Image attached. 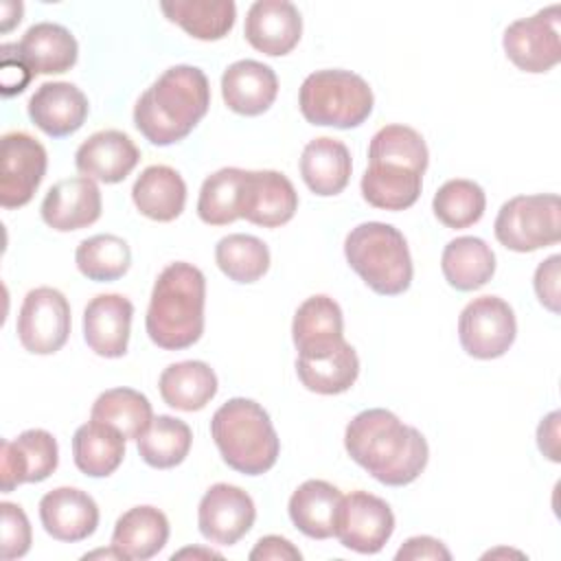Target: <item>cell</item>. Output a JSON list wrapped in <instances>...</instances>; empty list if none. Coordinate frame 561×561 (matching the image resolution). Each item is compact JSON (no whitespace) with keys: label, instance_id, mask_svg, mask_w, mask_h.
I'll list each match as a JSON object with an SVG mask.
<instances>
[{"label":"cell","instance_id":"1","mask_svg":"<svg viewBox=\"0 0 561 561\" xmlns=\"http://www.w3.org/2000/svg\"><path fill=\"white\" fill-rule=\"evenodd\" d=\"M348 456L388 486L414 482L430 458L425 436L383 408L359 412L344 434Z\"/></svg>","mask_w":561,"mask_h":561},{"label":"cell","instance_id":"2","mask_svg":"<svg viewBox=\"0 0 561 561\" xmlns=\"http://www.w3.org/2000/svg\"><path fill=\"white\" fill-rule=\"evenodd\" d=\"M210 105V85L197 66L167 68L136 101L134 125L158 147L186 138L206 116Z\"/></svg>","mask_w":561,"mask_h":561},{"label":"cell","instance_id":"3","mask_svg":"<svg viewBox=\"0 0 561 561\" xmlns=\"http://www.w3.org/2000/svg\"><path fill=\"white\" fill-rule=\"evenodd\" d=\"M206 278L199 267L175 261L167 265L151 291L145 327L153 344L164 351L193 346L204 333Z\"/></svg>","mask_w":561,"mask_h":561},{"label":"cell","instance_id":"4","mask_svg":"<svg viewBox=\"0 0 561 561\" xmlns=\"http://www.w3.org/2000/svg\"><path fill=\"white\" fill-rule=\"evenodd\" d=\"M210 436L224 462L245 476L270 471L280 451L270 414L245 397H234L217 408L210 419Z\"/></svg>","mask_w":561,"mask_h":561},{"label":"cell","instance_id":"5","mask_svg":"<svg viewBox=\"0 0 561 561\" xmlns=\"http://www.w3.org/2000/svg\"><path fill=\"white\" fill-rule=\"evenodd\" d=\"M348 265L381 296L403 294L412 283V256L399 228L383 221L355 226L344 241Z\"/></svg>","mask_w":561,"mask_h":561},{"label":"cell","instance_id":"6","mask_svg":"<svg viewBox=\"0 0 561 561\" xmlns=\"http://www.w3.org/2000/svg\"><path fill=\"white\" fill-rule=\"evenodd\" d=\"M370 85L351 70H316L298 94V105L311 125L351 129L362 125L373 112Z\"/></svg>","mask_w":561,"mask_h":561},{"label":"cell","instance_id":"7","mask_svg":"<svg viewBox=\"0 0 561 561\" xmlns=\"http://www.w3.org/2000/svg\"><path fill=\"white\" fill-rule=\"evenodd\" d=\"M495 239L513 252H535L561 239V202L554 193L517 195L502 204Z\"/></svg>","mask_w":561,"mask_h":561},{"label":"cell","instance_id":"8","mask_svg":"<svg viewBox=\"0 0 561 561\" xmlns=\"http://www.w3.org/2000/svg\"><path fill=\"white\" fill-rule=\"evenodd\" d=\"M517 335L511 305L497 296L473 298L458 318L462 348L476 359L502 357Z\"/></svg>","mask_w":561,"mask_h":561},{"label":"cell","instance_id":"9","mask_svg":"<svg viewBox=\"0 0 561 561\" xmlns=\"http://www.w3.org/2000/svg\"><path fill=\"white\" fill-rule=\"evenodd\" d=\"M20 344L35 355L57 353L70 335V305L55 287H35L18 313Z\"/></svg>","mask_w":561,"mask_h":561},{"label":"cell","instance_id":"10","mask_svg":"<svg viewBox=\"0 0 561 561\" xmlns=\"http://www.w3.org/2000/svg\"><path fill=\"white\" fill-rule=\"evenodd\" d=\"M392 530L394 515L386 500L368 491H353L342 495L333 535L344 548L359 554H375L386 546Z\"/></svg>","mask_w":561,"mask_h":561},{"label":"cell","instance_id":"11","mask_svg":"<svg viewBox=\"0 0 561 561\" xmlns=\"http://www.w3.org/2000/svg\"><path fill=\"white\" fill-rule=\"evenodd\" d=\"M506 57L524 72H548L561 59L559 7L537 11L511 22L502 37Z\"/></svg>","mask_w":561,"mask_h":561},{"label":"cell","instance_id":"12","mask_svg":"<svg viewBox=\"0 0 561 561\" xmlns=\"http://www.w3.org/2000/svg\"><path fill=\"white\" fill-rule=\"evenodd\" d=\"M48 156L44 145L26 131H9L0 145V204L20 208L28 204L44 180Z\"/></svg>","mask_w":561,"mask_h":561},{"label":"cell","instance_id":"13","mask_svg":"<svg viewBox=\"0 0 561 561\" xmlns=\"http://www.w3.org/2000/svg\"><path fill=\"white\" fill-rule=\"evenodd\" d=\"M256 508L252 497L226 482L213 484L197 508V524L204 539L217 546L237 543L254 524Z\"/></svg>","mask_w":561,"mask_h":561},{"label":"cell","instance_id":"14","mask_svg":"<svg viewBox=\"0 0 561 561\" xmlns=\"http://www.w3.org/2000/svg\"><path fill=\"white\" fill-rule=\"evenodd\" d=\"M298 208V193L278 171H243L239 191V217L263 228L287 224Z\"/></svg>","mask_w":561,"mask_h":561},{"label":"cell","instance_id":"15","mask_svg":"<svg viewBox=\"0 0 561 561\" xmlns=\"http://www.w3.org/2000/svg\"><path fill=\"white\" fill-rule=\"evenodd\" d=\"M59 462L57 440L46 430H26L0 445V484L9 493L24 482L46 480Z\"/></svg>","mask_w":561,"mask_h":561},{"label":"cell","instance_id":"16","mask_svg":"<svg viewBox=\"0 0 561 561\" xmlns=\"http://www.w3.org/2000/svg\"><path fill=\"white\" fill-rule=\"evenodd\" d=\"M296 373L307 390L318 394H340L355 383L359 375V357L342 337L298 351Z\"/></svg>","mask_w":561,"mask_h":561},{"label":"cell","instance_id":"17","mask_svg":"<svg viewBox=\"0 0 561 561\" xmlns=\"http://www.w3.org/2000/svg\"><path fill=\"white\" fill-rule=\"evenodd\" d=\"M245 39L263 55L280 57L294 50L302 33V18L289 0H256L245 15Z\"/></svg>","mask_w":561,"mask_h":561},{"label":"cell","instance_id":"18","mask_svg":"<svg viewBox=\"0 0 561 561\" xmlns=\"http://www.w3.org/2000/svg\"><path fill=\"white\" fill-rule=\"evenodd\" d=\"M42 219L59 232L92 226L101 217V191L85 175L55 182L42 202Z\"/></svg>","mask_w":561,"mask_h":561},{"label":"cell","instance_id":"19","mask_svg":"<svg viewBox=\"0 0 561 561\" xmlns=\"http://www.w3.org/2000/svg\"><path fill=\"white\" fill-rule=\"evenodd\" d=\"M134 305L121 294H99L83 311L85 344L101 357H123L127 353Z\"/></svg>","mask_w":561,"mask_h":561},{"label":"cell","instance_id":"20","mask_svg":"<svg viewBox=\"0 0 561 561\" xmlns=\"http://www.w3.org/2000/svg\"><path fill=\"white\" fill-rule=\"evenodd\" d=\"M140 160L134 140L118 129H103L83 140L75 153V167L81 175L105 184L123 182Z\"/></svg>","mask_w":561,"mask_h":561},{"label":"cell","instance_id":"21","mask_svg":"<svg viewBox=\"0 0 561 561\" xmlns=\"http://www.w3.org/2000/svg\"><path fill=\"white\" fill-rule=\"evenodd\" d=\"M39 519L53 539L75 543L96 530L99 506L85 491L59 486L39 500Z\"/></svg>","mask_w":561,"mask_h":561},{"label":"cell","instance_id":"22","mask_svg":"<svg viewBox=\"0 0 561 561\" xmlns=\"http://www.w3.org/2000/svg\"><path fill=\"white\" fill-rule=\"evenodd\" d=\"M28 116L44 134L64 138L85 123L88 99L75 83H42L28 99Z\"/></svg>","mask_w":561,"mask_h":561},{"label":"cell","instance_id":"23","mask_svg":"<svg viewBox=\"0 0 561 561\" xmlns=\"http://www.w3.org/2000/svg\"><path fill=\"white\" fill-rule=\"evenodd\" d=\"M13 50L31 75H61L77 64L79 46L66 26L37 22L13 44Z\"/></svg>","mask_w":561,"mask_h":561},{"label":"cell","instance_id":"24","mask_svg":"<svg viewBox=\"0 0 561 561\" xmlns=\"http://www.w3.org/2000/svg\"><path fill=\"white\" fill-rule=\"evenodd\" d=\"M278 94L276 72L256 59H239L221 75V96L226 105L243 116H259Z\"/></svg>","mask_w":561,"mask_h":561},{"label":"cell","instance_id":"25","mask_svg":"<svg viewBox=\"0 0 561 561\" xmlns=\"http://www.w3.org/2000/svg\"><path fill=\"white\" fill-rule=\"evenodd\" d=\"M169 539L167 515L149 504L125 511L112 533V548L121 559H151L158 554Z\"/></svg>","mask_w":561,"mask_h":561},{"label":"cell","instance_id":"26","mask_svg":"<svg viewBox=\"0 0 561 561\" xmlns=\"http://www.w3.org/2000/svg\"><path fill=\"white\" fill-rule=\"evenodd\" d=\"M351 153L337 138L320 136L305 145L300 156V175L309 191L320 197L337 195L351 180Z\"/></svg>","mask_w":561,"mask_h":561},{"label":"cell","instance_id":"27","mask_svg":"<svg viewBox=\"0 0 561 561\" xmlns=\"http://www.w3.org/2000/svg\"><path fill=\"white\" fill-rule=\"evenodd\" d=\"M136 208L153 221H173L186 204V184L182 175L167 164L147 167L131 186Z\"/></svg>","mask_w":561,"mask_h":561},{"label":"cell","instance_id":"28","mask_svg":"<svg viewBox=\"0 0 561 561\" xmlns=\"http://www.w3.org/2000/svg\"><path fill=\"white\" fill-rule=\"evenodd\" d=\"M125 456V436L103 421L90 419L72 436V458L81 473L105 478L118 469Z\"/></svg>","mask_w":561,"mask_h":561},{"label":"cell","instance_id":"29","mask_svg":"<svg viewBox=\"0 0 561 561\" xmlns=\"http://www.w3.org/2000/svg\"><path fill=\"white\" fill-rule=\"evenodd\" d=\"M342 493L327 480H307L289 497L294 526L311 539H329L335 533V515Z\"/></svg>","mask_w":561,"mask_h":561},{"label":"cell","instance_id":"30","mask_svg":"<svg viewBox=\"0 0 561 561\" xmlns=\"http://www.w3.org/2000/svg\"><path fill=\"white\" fill-rule=\"evenodd\" d=\"M158 388L167 405L182 412H195L217 394V375L206 362L186 359L167 366Z\"/></svg>","mask_w":561,"mask_h":561},{"label":"cell","instance_id":"31","mask_svg":"<svg viewBox=\"0 0 561 561\" xmlns=\"http://www.w3.org/2000/svg\"><path fill=\"white\" fill-rule=\"evenodd\" d=\"M440 270L451 287L473 291L495 274V254L480 237H456L443 250Z\"/></svg>","mask_w":561,"mask_h":561},{"label":"cell","instance_id":"32","mask_svg":"<svg viewBox=\"0 0 561 561\" xmlns=\"http://www.w3.org/2000/svg\"><path fill=\"white\" fill-rule=\"evenodd\" d=\"M423 186V173L386 162H368L366 173L362 175V195L364 199L383 210H405L410 208Z\"/></svg>","mask_w":561,"mask_h":561},{"label":"cell","instance_id":"33","mask_svg":"<svg viewBox=\"0 0 561 561\" xmlns=\"http://www.w3.org/2000/svg\"><path fill=\"white\" fill-rule=\"evenodd\" d=\"M160 9L191 37L204 42L228 35L237 18V4L232 0H171L160 2Z\"/></svg>","mask_w":561,"mask_h":561},{"label":"cell","instance_id":"34","mask_svg":"<svg viewBox=\"0 0 561 561\" xmlns=\"http://www.w3.org/2000/svg\"><path fill=\"white\" fill-rule=\"evenodd\" d=\"M191 427L175 416L160 414L136 438L140 458L156 469H171L180 465L191 449Z\"/></svg>","mask_w":561,"mask_h":561},{"label":"cell","instance_id":"35","mask_svg":"<svg viewBox=\"0 0 561 561\" xmlns=\"http://www.w3.org/2000/svg\"><path fill=\"white\" fill-rule=\"evenodd\" d=\"M90 419L114 425L125 438H138L153 421L149 399L134 388H110L96 397Z\"/></svg>","mask_w":561,"mask_h":561},{"label":"cell","instance_id":"36","mask_svg":"<svg viewBox=\"0 0 561 561\" xmlns=\"http://www.w3.org/2000/svg\"><path fill=\"white\" fill-rule=\"evenodd\" d=\"M291 337L298 351L342 340L344 318H342L340 305L324 294L307 298L296 309V316L291 322Z\"/></svg>","mask_w":561,"mask_h":561},{"label":"cell","instance_id":"37","mask_svg":"<svg viewBox=\"0 0 561 561\" xmlns=\"http://www.w3.org/2000/svg\"><path fill=\"white\" fill-rule=\"evenodd\" d=\"M75 261L79 272L96 283L121 278L131 265V250L116 234H94L77 245Z\"/></svg>","mask_w":561,"mask_h":561},{"label":"cell","instance_id":"38","mask_svg":"<svg viewBox=\"0 0 561 561\" xmlns=\"http://www.w3.org/2000/svg\"><path fill=\"white\" fill-rule=\"evenodd\" d=\"M219 270L234 283H254L270 267V250L254 234H228L215 245Z\"/></svg>","mask_w":561,"mask_h":561},{"label":"cell","instance_id":"39","mask_svg":"<svg viewBox=\"0 0 561 561\" xmlns=\"http://www.w3.org/2000/svg\"><path fill=\"white\" fill-rule=\"evenodd\" d=\"M427 158L430 153L423 136L408 125H386L368 145V162L399 164L425 173Z\"/></svg>","mask_w":561,"mask_h":561},{"label":"cell","instance_id":"40","mask_svg":"<svg viewBox=\"0 0 561 561\" xmlns=\"http://www.w3.org/2000/svg\"><path fill=\"white\" fill-rule=\"evenodd\" d=\"M436 219L447 228H467L480 221L486 208V195L473 180H447L434 195Z\"/></svg>","mask_w":561,"mask_h":561},{"label":"cell","instance_id":"41","mask_svg":"<svg viewBox=\"0 0 561 561\" xmlns=\"http://www.w3.org/2000/svg\"><path fill=\"white\" fill-rule=\"evenodd\" d=\"M241 178L243 169L226 167L204 180L197 197V215L204 224L226 226L239 219Z\"/></svg>","mask_w":561,"mask_h":561},{"label":"cell","instance_id":"42","mask_svg":"<svg viewBox=\"0 0 561 561\" xmlns=\"http://www.w3.org/2000/svg\"><path fill=\"white\" fill-rule=\"evenodd\" d=\"M2 513V559L24 557L31 548V524L22 506L13 502L0 504Z\"/></svg>","mask_w":561,"mask_h":561},{"label":"cell","instance_id":"43","mask_svg":"<svg viewBox=\"0 0 561 561\" xmlns=\"http://www.w3.org/2000/svg\"><path fill=\"white\" fill-rule=\"evenodd\" d=\"M559 263H561L559 254L548 256L535 270V280H533L539 302L552 313H559Z\"/></svg>","mask_w":561,"mask_h":561},{"label":"cell","instance_id":"44","mask_svg":"<svg viewBox=\"0 0 561 561\" xmlns=\"http://www.w3.org/2000/svg\"><path fill=\"white\" fill-rule=\"evenodd\" d=\"M399 561H416V559H436V561H449L451 552L445 548L443 541L421 535L410 537L394 554Z\"/></svg>","mask_w":561,"mask_h":561},{"label":"cell","instance_id":"45","mask_svg":"<svg viewBox=\"0 0 561 561\" xmlns=\"http://www.w3.org/2000/svg\"><path fill=\"white\" fill-rule=\"evenodd\" d=\"M250 559L252 561H256V559H261V561H300L302 554L289 539L278 537V535H267L256 541V546L250 552Z\"/></svg>","mask_w":561,"mask_h":561},{"label":"cell","instance_id":"46","mask_svg":"<svg viewBox=\"0 0 561 561\" xmlns=\"http://www.w3.org/2000/svg\"><path fill=\"white\" fill-rule=\"evenodd\" d=\"M28 68L18 59V55H11L9 46L2 44V94L11 96L15 92H22L26 83L31 81Z\"/></svg>","mask_w":561,"mask_h":561},{"label":"cell","instance_id":"47","mask_svg":"<svg viewBox=\"0 0 561 561\" xmlns=\"http://www.w3.org/2000/svg\"><path fill=\"white\" fill-rule=\"evenodd\" d=\"M559 412H550L537 427V443L543 456L559 462Z\"/></svg>","mask_w":561,"mask_h":561},{"label":"cell","instance_id":"48","mask_svg":"<svg viewBox=\"0 0 561 561\" xmlns=\"http://www.w3.org/2000/svg\"><path fill=\"white\" fill-rule=\"evenodd\" d=\"M188 554H195V557H197V554H199V557H217V559H219V554L213 552V550H191V548L180 550L178 554H173V559H175V557H188Z\"/></svg>","mask_w":561,"mask_h":561}]
</instances>
